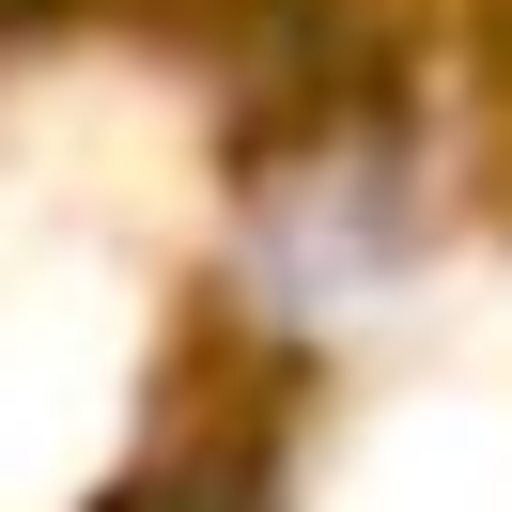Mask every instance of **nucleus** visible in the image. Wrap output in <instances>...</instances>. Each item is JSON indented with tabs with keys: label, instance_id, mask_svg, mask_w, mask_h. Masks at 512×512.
<instances>
[{
	"label": "nucleus",
	"instance_id": "obj_1",
	"mask_svg": "<svg viewBox=\"0 0 512 512\" xmlns=\"http://www.w3.org/2000/svg\"><path fill=\"white\" fill-rule=\"evenodd\" d=\"M140 512H264V466H187V481H140Z\"/></svg>",
	"mask_w": 512,
	"mask_h": 512
}]
</instances>
